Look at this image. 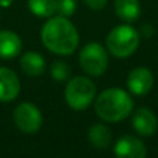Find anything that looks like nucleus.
<instances>
[{
    "mask_svg": "<svg viewBox=\"0 0 158 158\" xmlns=\"http://www.w3.org/2000/svg\"><path fill=\"white\" fill-rule=\"evenodd\" d=\"M42 42L50 52L60 56H68L77 50L79 35L77 28L67 17H53L42 28Z\"/></svg>",
    "mask_w": 158,
    "mask_h": 158,
    "instance_id": "obj_1",
    "label": "nucleus"
},
{
    "mask_svg": "<svg viewBox=\"0 0 158 158\" xmlns=\"http://www.w3.org/2000/svg\"><path fill=\"white\" fill-rule=\"evenodd\" d=\"M94 107L101 119L107 122H119L131 114L133 101L125 90L111 87L98 94Z\"/></svg>",
    "mask_w": 158,
    "mask_h": 158,
    "instance_id": "obj_2",
    "label": "nucleus"
},
{
    "mask_svg": "<svg viewBox=\"0 0 158 158\" xmlns=\"http://www.w3.org/2000/svg\"><path fill=\"white\" fill-rule=\"evenodd\" d=\"M139 46V33L129 25L115 27L107 36V49L112 56L125 58L132 56Z\"/></svg>",
    "mask_w": 158,
    "mask_h": 158,
    "instance_id": "obj_3",
    "label": "nucleus"
},
{
    "mask_svg": "<svg viewBox=\"0 0 158 158\" xmlns=\"http://www.w3.org/2000/svg\"><path fill=\"white\" fill-rule=\"evenodd\" d=\"M96 96V86L89 78L75 77L65 87V101L72 110H85L92 104Z\"/></svg>",
    "mask_w": 158,
    "mask_h": 158,
    "instance_id": "obj_4",
    "label": "nucleus"
},
{
    "mask_svg": "<svg viewBox=\"0 0 158 158\" xmlns=\"http://www.w3.org/2000/svg\"><path fill=\"white\" fill-rule=\"evenodd\" d=\"M81 67L90 77H100L106 72L108 57L100 43H87L79 53Z\"/></svg>",
    "mask_w": 158,
    "mask_h": 158,
    "instance_id": "obj_5",
    "label": "nucleus"
},
{
    "mask_svg": "<svg viewBox=\"0 0 158 158\" xmlns=\"http://www.w3.org/2000/svg\"><path fill=\"white\" fill-rule=\"evenodd\" d=\"M14 122L17 128L24 133H35L40 129L43 117L35 104L21 103L14 110Z\"/></svg>",
    "mask_w": 158,
    "mask_h": 158,
    "instance_id": "obj_6",
    "label": "nucleus"
},
{
    "mask_svg": "<svg viewBox=\"0 0 158 158\" xmlns=\"http://www.w3.org/2000/svg\"><path fill=\"white\" fill-rule=\"evenodd\" d=\"M115 158H146V146L135 136H122L114 148Z\"/></svg>",
    "mask_w": 158,
    "mask_h": 158,
    "instance_id": "obj_7",
    "label": "nucleus"
},
{
    "mask_svg": "<svg viewBox=\"0 0 158 158\" xmlns=\"http://www.w3.org/2000/svg\"><path fill=\"white\" fill-rule=\"evenodd\" d=\"M19 90L21 83L15 72L6 67H0V101H13L19 94Z\"/></svg>",
    "mask_w": 158,
    "mask_h": 158,
    "instance_id": "obj_8",
    "label": "nucleus"
},
{
    "mask_svg": "<svg viewBox=\"0 0 158 158\" xmlns=\"http://www.w3.org/2000/svg\"><path fill=\"white\" fill-rule=\"evenodd\" d=\"M153 82L154 78L150 69L144 68V67H139L129 74L126 83H128V89L131 90V93L136 96H143L151 89Z\"/></svg>",
    "mask_w": 158,
    "mask_h": 158,
    "instance_id": "obj_9",
    "label": "nucleus"
},
{
    "mask_svg": "<svg viewBox=\"0 0 158 158\" xmlns=\"http://www.w3.org/2000/svg\"><path fill=\"white\" fill-rule=\"evenodd\" d=\"M132 125L140 136H151L157 131L158 122L157 117L154 115V112L151 110L139 108L133 115Z\"/></svg>",
    "mask_w": 158,
    "mask_h": 158,
    "instance_id": "obj_10",
    "label": "nucleus"
},
{
    "mask_svg": "<svg viewBox=\"0 0 158 158\" xmlns=\"http://www.w3.org/2000/svg\"><path fill=\"white\" fill-rule=\"evenodd\" d=\"M22 50V40L15 32L0 31V58H13Z\"/></svg>",
    "mask_w": 158,
    "mask_h": 158,
    "instance_id": "obj_11",
    "label": "nucleus"
},
{
    "mask_svg": "<svg viewBox=\"0 0 158 158\" xmlns=\"http://www.w3.org/2000/svg\"><path fill=\"white\" fill-rule=\"evenodd\" d=\"M19 65H21L22 71L29 77H40L46 69L44 58L39 53L35 52H28L25 54H22Z\"/></svg>",
    "mask_w": 158,
    "mask_h": 158,
    "instance_id": "obj_12",
    "label": "nucleus"
},
{
    "mask_svg": "<svg viewBox=\"0 0 158 158\" xmlns=\"http://www.w3.org/2000/svg\"><path fill=\"white\" fill-rule=\"evenodd\" d=\"M115 13L121 19L126 22H133L140 15L139 0H115Z\"/></svg>",
    "mask_w": 158,
    "mask_h": 158,
    "instance_id": "obj_13",
    "label": "nucleus"
},
{
    "mask_svg": "<svg viewBox=\"0 0 158 158\" xmlns=\"http://www.w3.org/2000/svg\"><path fill=\"white\" fill-rule=\"evenodd\" d=\"M112 133L106 125L96 123L89 129V142L96 148H107L111 143Z\"/></svg>",
    "mask_w": 158,
    "mask_h": 158,
    "instance_id": "obj_14",
    "label": "nucleus"
},
{
    "mask_svg": "<svg viewBox=\"0 0 158 158\" xmlns=\"http://www.w3.org/2000/svg\"><path fill=\"white\" fill-rule=\"evenodd\" d=\"M31 13L36 17H52L57 11V0H28Z\"/></svg>",
    "mask_w": 158,
    "mask_h": 158,
    "instance_id": "obj_15",
    "label": "nucleus"
},
{
    "mask_svg": "<svg viewBox=\"0 0 158 158\" xmlns=\"http://www.w3.org/2000/svg\"><path fill=\"white\" fill-rule=\"evenodd\" d=\"M50 72H52V77L54 78L56 81L61 82V81L68 79L69 74H71V68H69L68 64H65L64 61H56V63L52 64Z\"/></svg>",
    "mask_w": 158,
    "mask_h": 158,
    "instance_id": "obj_16",
    "label": "nucleus"
},
{
    "mask_svg": "<svg viewBox=\"0 0 158 158\" xmlns=\"http://www.w3.org/2000/svg\"><path fill=\"white\" fill-rule=\"evenodd\" d=\"M77 10V0H57V11L61 17H69Z\"/></svg>",
    "mask_w": 158,
    "mask_h": 158,
    "instance_id": "obj_17",
    "label": "nucleus"
},
{
    "mask_svg": "<svg viewBox=\"0 0 158 158\" xmlns=\"http://www.w3.org/2000/svg\"><path fill=\"white\" fill-rule=\"evenodd\" d=\"M86 6L92 10H101L107 4V0H83Z\"/></svg>",
    "mask_w": 158,
    "mask_h": 158,
    "instance_id": "obj_18",
    "label": "nucleus"
},
{
    "mask_svg": "<svg viewBox=\"0 0 158 158\" xmlns=\"http://www.w3.org/2000/svg\"><path fill=\"white\" fill-rule=\"evenodd\" d=\"M13 3V0H0V6L2 7H8Z\"/></svg>",
    "mask_w": 158,
    "mask_h": 158,
    "instance_id": "obj_19",
    "label": "nucleus"
}]
</instances>
